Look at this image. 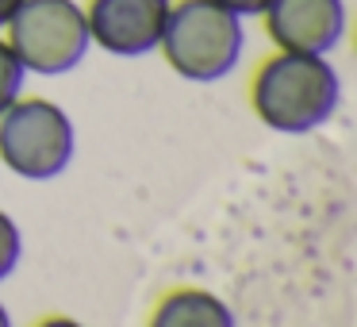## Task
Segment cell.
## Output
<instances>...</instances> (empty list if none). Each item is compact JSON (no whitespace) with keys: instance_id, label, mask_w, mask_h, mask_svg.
<instances>
[{"instance_id":"1","label":"cell","mask_w":357,"mask_h":327,"mask_svg":"<svg viewBox=\"0 0 357 327\" xmlns=\"http://www.w3.org/2000/svg\"><path fill=\"white\" fill-rule=\"evenodd\" d=\"M250 104L269 131L307 135L338 112L342 78L326 54L277 50L257 66L250 81Z\"/></svg>"},{"instance_id":"2","label":"cell","mask_w":357,"mask_h":327,"mask_svg":"<svg viewBox=\"0 0 357 327\" xmlns=\"http://www.w3.org/2000/svg\"><path fill=\"white\" fill-rule=\"evenodd\" d=\"M158 50L177 78L192 85H211L234 73V66L242 62L246 27L242 16L215 0H177L169 4Z\"/></svg>"},{"instance_id":"3","label":"cell","mask_w":357,"mask_h":327,"mask_svg":"<svg viewBox=\"0 0 357 327\" xmlns=\"http://www.w3.org/2000/svg\"><path fill=\"white\" fill-rule=\"evenodd\" d=\"M77 154V127L62 104L20 96L0 116V162L24 181H54Z\"/></svg>"},{"instance_id":"4","label":"cell","mask_w":357,"mask_h":327,"mask_svg":"<svg viewBox=\"0 0 357 327\" xmlns=\"http://www.w3.org/2000/svg\"><path fill=\"white\" fill-rule=\"evenodd\" d=\"M4 39L20 66L39 78L77 70L93 50L81 0H24L4 27Z\"/></svg>"},{"instance_id":"5","label":"cell","mask_w":357,"mask_h":327,"mask_svg":"<svg viewBox=\"0 0 357 327\" xmlns=\"http://www.w3.org/2000/svg\"><path fill=\"white\" fill-rule=\"evenodd\" d=\"M173 0H89V39L112 58H146L158 50Z\"/></svg>"},{"instance_id":"6","label":"cell","mask_w":357,"mask_h":327,"mask_svg":"<svg viewBox=\"0 0 357 327\" xmlns=\"http://www.w3.org/2000/svg\"><path fill=\"white\" fill-rule=\"evenodd\" d=\"M261 20L277 50L331 54L346 35V0H269Z\"/></svg>"},{"instance_id":"7","label":"cell","mask_w":357,"mask_h":327,"mask_svg":"<svg viewBox=\"0 0 357 327\" xmlns=\"http://www.w3.org/2000/svg\"><path fill=\"white\" fill-rule=\"evenodd\" d=\"M146 327H238L234 308L208 289H173L154 304Z\"/></svg>"},{"instance_id":"8","label":"cell","mask_w":357,"mask_h":327,"mask_svg":"<svg viewBox=\"0 0 357 327\" xmlns=\"http://www.w3.org/2000/svg\"><path fill=\"white\" fill-rule=\"evenodd\" d=\"M24 85H27V70L20 66V58L12 54L8 39L0 35V116L24 96Z\"/></svg>"},{"instance_id":"9","label":"cell","mask_w":357,"mask_h":327,"mask_svg":"<svg viewBox=\"0 0 357 327\" xmlns=\"http://www.w3.org/2000/svg\"><path fill=\"white\" fill-rule=\"evenodd\" d=\"M20 258H24V231L8 212L0 208V281H8L16 273Z\"/></svg>"},{"instance_id":"10","label":"cell","mask_w":357,"mask_h":327,"mask_svg":"<svg viewBox=\"0 0 357 327\" xmlns=\"http://www.w3.org/2000/svg\"><path fill=\"white\" fill-rule=\"evenodd\" d=\"M215 4H223V8H231L234 16H242V20H250V16H261L269 0H215Z\"/></svg>"},{"instance_id":"11","label":"cell","mask_w":357,"mask_h":327,"mask_svg":"<svg viewBox=\"0 0 357 327\" xmlns=\"http://www.w3.org/2000/svg\"><path fill=\"white\" fill-rule=\"evenodd\" d=\"M35 327H85V324L73 319V316H47V319H39Z\"/></svg>"},{"instance_id":"12","label":"cell","mask_w":357,"mask_h":327,"mask_svg":"<svg viewBox=\"0 0 357 327\" xmlns=\"http://www.w3.org/2000/svg\"><path fill=\"white\" fill-rule=\"evenodd\" d=\"M20 4H24V0H0V31L8 27V20L16 16V8H20Z\"/></svg>"},{"instance_id":"13","label":"cell","mask_w":357,"mask_h":327,"mask_svg":"<svg viewBox=\"0 0 357 327\" xmlns=\"http://www.w3.org/2000/svg\"><path fill=\"white\" fill-rule=\"evenodd\" d=\"M0 327H12V312L4 308V300H0Z\"/></svg>"}]
</instances>
